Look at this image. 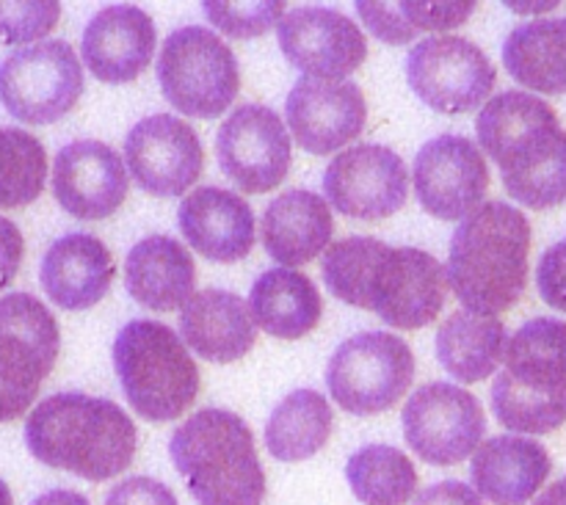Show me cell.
Instances as JSON below:
<instances>
[{"mask_svg": "<svg viewBox=\"0 0 566 505\" xmlns=\"http://www.w3.org/2000/svg\"><path fill=\"white\" fill-rule=\"evenodd\" d=\"M125 285L133 302L153 313H171L197 296V265L188 249L169 235L138 241L125 260Z\"/></svg>", "mask_w": 566, "mask_h": 505, "instance_id": "27", "label": "cell"}, {"mask_svg": "<svg viewBox=\"0 0 566 505\" xmlns=\"http://www.w3.org/2000/svg\"><path fill=\"white\" fill-rule=\"evenodd\" d=\"M22 254H25V241H22L20 227L0 215V291L9 287V282L17 276Z\"/></svg>", "mask_w": 566, "mask_h": 505, "instance_id": "39", "label": "cell"}, {"mask_svg": "<svg viewBox=\"0 0 566 505\" xmlns=\"http://www.w3.org/2000/svg\"><path fill=\"white\" fill-rule=\"evenodd\" d=\"M0 505H14V501H11L9 486H6V481H0Z\"/></svg>", "mask_w": 566, "mask_h": 505, "instance_id": "43", "label": "cell"}, {"mask_svg": "<svg viewBox=\"0 0 566 505\" xmlns=\"http://www.w3.org/2000/svg\"><path fill=\"white\" fill-rule=\"evenodd\" d=\"M116 265L108 246L86 232L59 238L48 249L39 282L53 304L66 313H83L103 302L114 282Z\"/></svg>", "mask_w": 566, "mask_h": 505, "instance_id": "23", "label": "cell"}, {"mask_svg": "<svg viewBox=\"0 0 566 505\" xmlns=\"http://www.w3.org/2000/svg\"><path fill=\"white\" fill-rule=\"evenodd\" d=\"M412 177L420 208L442 221H464L484 204L490 191L484 149L457 133L426 141L415 158Z\"/></svg>", "mask_w": 566, "mask_h": 505, "instance_id": "15", "label": "cell"}, {"mask_svg": "<svg viewBox=\"0 0 566 505\" xmlns=\"http://www.w3.org/2000/svg\"><path fill=\"white\" fill-rule=\"evenodd\" d=\"M285 114L298 147L313 155H329L363 133L368 105L357 83L302 77L287 94Z\"/></svg>", "mask_w": 566, "mask_h": 505, "instance_id": "19", "label": "cell"}, {"mask_svg": "<svg viewBox=\"0 0 566 505\" xmlns=\"http://www.w3.org/2000/svg\"><path fill=\"white\" fill-rule=\"evenodd\" d=\"M551 453L528 436H492L473 453L475 492L492 505H525L551 478Z\"/></svg>", "mask_w": 566, "mask_h": 505, "instance_id": "24", "label": "cell"}, {"mask_svg": "<svg viewBox=\"0 0 566 505\" xmlns=\"http://www.w3.org/2000/svg\"><path fill=\"white\" fill-rule=\"evenodd\" d=\"M280 50L304 77L343 81L368 59V39L357 22L326 6H298L276 28Z\"/></svg>", "mask_w": 566, "mask_h": 505, "instance_id": "17", "label": "cell"}, {"mask_svg": "<svg viewBox=\"0 0 566 505\" xmlns=\"http://www.w3.org/2000/svg\"><path fill=\"white\" fill-rule=\"evenodd\" d=\"M208 20L219 28L224 36L232 39H254L269 31L276 20L287 14L285 3L280 0H254V3H230V0H208L202 6Z\"/></svg>", "mask_w": 566, "mask_h": 505, "instance_id": "35", "label": "cell"}, {"mask_svg": "<svg viewBox=\"0 0 566 505\" xmlns=\"http://www.w3.org/2000/svg\"><path fill=\"white\" fill-rule=\"evenodd\" d=\"M415 505H484V497L462 481H440L420 492Z\"/></svg>", "mask_w": 566, "mask_h": 505, "instance_id": "40", "label": "cell"}, {"mask_svg": "<svg viewBox=\"0 0 566 505\" xmlns=\"http://www.w3.org/2000/svg\"><path fill=\"white\" fill-rule=\"evenodd\" d=\"M332 221L329 202L313 191H287L280 193L265 208L260 238L263 249L282 265V269H298L310 260L318 257L324 249L332 246Z\"/></svg>", "mask_w": 566, "mask_h": 505, "instance_id": "26", "label": "cell"}, {"mask_svg": "<svg viewBox=\"0 0 566 505\" xmlns=\"http://www.w3.org/2000/svg\"><path fill=\"white\" fill-rule=\"evenodd\" d=\"M158 83L180 114L216 119L235 103L241 70L219 33L186 25L166 36L158 59Z\"/></svg>", "mask_w": 566, "mask_h": 505, "instance_id": "8", "label": "cell"}, {"mask_svg": "<svg viewBox=\"0 0 566 505\" xmlns=\"http://www.w3.org/2000/svg\"><path fill=\"white\" fill-rule=\"evenodd\" d=\"M492 385V412L514 434H551L566 423V320L534 318L509 337Z\"/></svg>", "mask_w": 566, "mask_h": 505, "instance_id": "6", "label": "cell"}, {"mask_svg": "<svg viewBox=\"0 0 566 505\" xmlns=\"http://www.w3.org/2000/svg\"><path fill=\"white\" fill-rule=\"evenodd\" d=\"M506 326L470 309H457L437 329V359L462 385L490 379L506 357Z\"/></svg>", "mask_w": 566, "mask_h": 505, "instance_id": "29", "label": "cell"}, {"mask_svg": "<svg viewBox=\"0 0 566 505\" xmlns=\"http://www.w3.org/2000/svg\"><path fill=\"white\" fill-rule=\"evenodd\" d=\"M407 77L429 108L459 116L486 105L497 72L490 55L470 39L431 36L409 50Z\"/></svg>", "mask_w": 566, "mask_h": 505, "instance_id": "13", "label": "cell"}, {"mask_svg": "<svg viewBox=\"0 0 566 505\" xmlns=\"http://www.w3.org/2000/svg\"><path fill=\"white\" fill-rule=\"evenodd\" d=\"M114 368L127 403L147 423H169L199 396V370L186 343L158 320H130L114 340Z\"/></svg>", "mask_w": 566, "mask_h": 505, "instance_id": "7", "label": "cell"}, {"mask_svg": "<svg viewBox=\"0 0 566 505\" xmlns=\"http://www.w3.org/2000/svg\"><path fill=\"white\" fill-rule=\"evenodd\" d=\"M415 379V354L392 332H359L329 359L326 385L335 403L357 418L396 407Z\"/></svg>", "mask_w": 566, "mask_h": 505, "instance_id": "10", "label": "cell"}, {"mask_svg": "<svg viewBox=\"0 0 566 505\" xmlns=\"http://www.w3.org/2000/svg\"><path fill=\"white\" fill-rule=\"evenodd\" d=\"M48 177L42 141L20 127H0V208L36 202Z\"/></svg>", "mask_w": 566, "mask_h": 505, "instance_id": "34", "label": "cell"}, {"mask_svg": "<svg viewBox=\"0 0 566 505\" xmlns=\"http://www.w3.org/2000/svg\"><path fill=\"white\" fill-rule=\"evenodd\" d=\"M332 436V409L321 392L296 390L276 403L265 423V448L280 462H304Z\"/></svg>", "mask_w": 566, "mask_h": 505, "instance_id": "31", "label": "cell"}, {"mask_svg": "<svg viewBox=\"0 0 566 505\" xmlns=\"http://www.w3.org/2000/svg\"><path fill=\"white\" fill-rule=\"evenodd\" d=\"M479 144L512 199L531 210L566 202V130L558 114L528 92H503L475 119Z\"/></svg>", "mask_w": 566, "mask_h": 505, "instance_id": "2", "label": "cell"}, {"mask_svg": "<svg viewBox=\"0 0 566 505\" xmlns=\"http://www.w3.org/2000/svg\"><path fill=\"white\" fill-rule=\"evenodd\" d=\"M130 188L125 164L108 144L83 138L59 149L53 160L55 202L70 215L99 221L122 208Z\"/></svg>", "mask_w": 566, "mask_h": 505, "instance_id": "20", "label": "cell"}, {"mask_svg": "<svg viewBox=\"0 0 566 505\" xmlns=\"http://www.w3.org/2000/svg\"><path fill=\"white\" fill-rule=\"evenodd\" d=\"M534 505H566V475L562 481H556L551 490L542 492V495L534 501Z\"/></svg>", "mask_w": 566, "mask_h": 505, "instance_id": "42", "label": "cell"}, {"mask_svg": "<svg viewBox=\"0 0 566 505\" xmlns=\"http://www.w3.org/2000/svg\"><path fill=\"white\" fill-rule=\"evenodd\" d=\"M158 44L155 22L138 6L116 3L97 11L83 31L81 53L97 81L122 86L149 66Z\"/></svg>", "mask_w": 566, "mask_h": 505, "instance_id": "21", "label": "cell"}, {"mask_svg": "<svg viewBox=\"0 0 566 505\" xmlns=\"http://www.w3.org/2000/svg\"><path fill=\"white\" fill-rule=\"evenodd\" d=\"M346 481L365 505H407L418 492L412 459L392 445H365L348 459Z\"/></svg>", "mask_w": 566, "mask_h": 505, "instance_id": "32", "label": "cell"}, {"mask_svg": "<svg viewBox=\"0 0 566 505\" xmlns=\"http://www.w3.org/2000/svg\"><path fill=\"white\" fill-rule=\"evenodd\" d=\"M359 17L368 25V31L385 44H407L423 31H451L464 25L475 11V3H412V0H398V3H357Z\"/></svg>", "mask_w": 566, "mask_h": 505, "instance_id": "33", "label": "cell"}, {"mask_svg": "<svg viewBox=\"0 0 566 505\" xmlns=\"http://www.w3.org/2000/svg\"><path fill=\"white\" fill-rule=\"evenodd\" d=\"M324 191L332 208L348 219L379 221L407 204L409 175L401 155L385 144L343 149L324 171Z\"/></svg>", "mask_w": 566, "mask_h": 505, "instance_id": "16", "label": "cell"}, {"mask_svg": "<svg viewBox=\"0 0 566 505\" xmlns=\"http://www.w3.org/2000/svg\"><path fill=\"white\" fill-rule=\"evenodd\" d=\"M105 505H180L175 492L160 481L136 475V478L119 481L105 497Z\"/></svg>", "mask_w": 566, "mask_h": 505, "instance_id": "38", "label": "cell"}, {"mask_svg": "<svg viewBox=\"0 0 566 505\" xmlns=\"http://www.w3.org/2000/svg\"><path fill=\"white\" fill-rule=\"evenodd\" d=\"M258 320L241 296L230 291H199L180 313V335L188 348L216 365L238 362L258 340Z\"/></svg>", "mask_w": 566, "mask_h": 505, "instance_id": "25", "label": "cell"}, {"mask_svg": "<svg viewBox=\"0 0 566 505\" xmlns=\"http://www.w3.org/2000/svg\"><path fill=\"white\" fill-rule=\"evenodd\" d=\"M219 166L243 193H269L291 169V136L269 105H238L216 136Z\"/></svg>", "mask_w": 566, "mask_h": 505, "instance_id": "14", "label": "cell"}, {"mask_svg": "<svg viewBox=\"0 0 566 505\" xmlns=\"http://www.w3.org/2000/svg\"><path fill=\"white\" fill-rule=\"evenodd\" d=\"M169 456L199 505H263L265 473L252 429L227 409L191 414L169 440Z\"/></svg>", "mask_w": 566, "mask_h": 505, "instance_id": "5", "label": "cell"}, {"mask_svg": "<svg viewBox=\"0 0 566 505\" xmlns=\"http://www.w3.org/2000/svg\"><path fill=\"white\" fill-rule=\"evenodd\" d=\"M536 285L545 304L558 313H566V238L556 246L547 249L536 269Z\"/></svg>", "mask_w": 566, "mask_h": 505, "instance_id": "37", "label": "cell"}, {"mask_svg": "<svg viewBox=\"0 0 566 505\" xmlns=\"http://www.w3.org/2000/svg\"><path fill=\"white\" fill-rule=\"evenodd\" d=\"M61 6L53 0L33 3H0V42L20 44L42 39L59 25Z\"/></svg>", "mask_w": 566, "mask_h": 505, "instance_id": "36", "label": "cell"}, {"mask_svg": "<svg viewBox=\"0 0 566 505\" xmlns=\"http://www.w3.org/2000/svg\"><path fill=\"white\" fill-rule=\"evenodd\" d=\"M133 180L153 197H180L202 175L205 152L197 130L171 114L136 122L125 138Z\"/></svg>", "mask_w": 566, "mask_h": 505, "instance_id": "18", "label": "cell"}, {"mask_svg": "<svg viewBox=\"0 0 566 505\" xmlns=\"http://www.w3.org/2000/svg\"><path fill=\"white\" fill-rule=\"evenodd\" d=\"M528 254V215L506 202H484L453 232L448 287L464 309L495 318L523 298Z\"/></svg>", "mask_w": 566, "mask_h": 505, "instance_id": "4", "label": "cell"}, {"mask_svg": "<svg viewBox=\"0 0 566 505\" xmlns=\"http://www.w3.org/2000/svg\"><path fill=\"white\" fill-rule=\"evenodd\" d=\"M484 434L486 414L479 398L448 381L418 387L403 407L407 445L434 467H453L470 459Z\"/></svg>", "mask_w": 566, "mask_h": 505, "instance_id": "12", "label": "cell"}, {"mask_svg": "<svg viewBox=\"0 0 566 505\" xmlns=\"http://www.w3.org/2000/svg\"><path fill=\"white\" fill-rule=\"evenodd\" d=\"M53 313L31 293L0 298V423L22 418L59 359Z\"/></svg>", "mask_w": 566, "mask_h": 505, "instance_id": "9", "label": "cell"}, {"mask_svg": "<svg viewBox=\"0 0 566 505\" xmlns=\"http://www.w3.org/2000/svg\"><path fill=\"white\" fill-rule=\"evenodd\" d=\"M31 505H92V503H88L83 495H77V492L53 490V492H48V495L36 497Z\"/></svg>", "mask_w": 566, "mask_h": 505, "instance_id": "41", "label": "cell"}, {"mask_svg": "<svg viewBox=\"0 0 566 505\" xmlns=\"http://www.w3.org/2000/svg\"><path fill=\"white\" fill-rule=\"evenodd\" d=\"M25 445L36 462L92 484L125 473L136 456V425L108 398L59 392L28 414Z\"/></svg>", "mask_w": 566, "mask_h": 505, "instance_id": "3", "label": "cell"}, {"mask_svg": "<svg viewBox=\"0 0 566 505\" xmlns=\"http://www.w3.org/2000/svg\"><path fill=\"white\" fill-rule=\"evenodd\" d=\"M321 274L332 296L407 332L434 324L448 298V274L434 254L365 235L332 243Z\"/></svg>", "mask_w": 566, "mask_h": 505, "instance_id": "1", "label": "cell"}, {"mask_svg": "<svg viewBox=\"0 0 566 505\" xmlns=\"http://www.w3.org/2000/svg\"><path fill=\"white\" fill-rule=\"evenodd\" d=\"M83 94V66L72 44L48 39L0 64V103L25 125H50L70 114Z\"/></svg>", "mask_w": 566, "mask_h": 505, "instance_id": "11", "label": "cell"}, {"mask_svg": "<svg viewBox=\"0 0 566 505\" xmlns=\"http://www.w3.org/2000/svg\"><path fill=\"white\" fill-rule=\"evenodd\" d=\"M249 309L260 329L280 340H302L318 326L324 302L313 280L293 269H271L249 293Z\"/></svg>", "mask_w": 566, "mask_h": 505, "instance_id": "28", "label": "cell"}, {"mask_svg": "<svg viewBox=\"0 0 566 505\" xmlns=\"http://www.w3.org/2000/svg\"><path fill=\"white\" fill-rule=\"evenodd\" d=\"M177 221L182 238L213 263H238L254 249L252 208L241 193L227 188L205 186L188 193Z\"/></svg>", "mask_w": 566, "mask_h": 505, "instance_id": "22", "label": "cell"}, {"mask_svg": "<svg viewBox=\"0 0 566 505\" xmlns=\"http://www.w3.org/2000/svg\"><path fill=\"white\" fill-rule=\"evenodd\" d=\"M506 72L542 94H566V17L523 22L503 44Z\"/></svg>", "mask_w": 566, "mask_h": 505, "instance_id": "30", "label": "cell"}]
</instances>
